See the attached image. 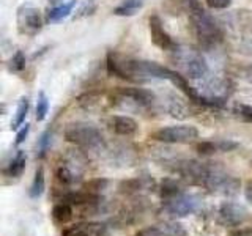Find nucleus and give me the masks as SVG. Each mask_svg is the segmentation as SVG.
Listing matches in <instances>:
<instances>
[{"label":"nucleus","mask_w":252,"mask_h":236,"mask_svg":"<svg viewBox=\"0 0 252 236\" xmlns=\"http://www.w3.org/2000/svg\"><path fill=\"white\" fill-rule=\"evenodd\" d=\"M107 73L110 76H115L118 79L129 82H152V81H172L175 76V71L169 69L167 66H162L156 61L139 60L125 57V55L110 51L107 54L106 60Z\"/></svg>","instance_id":"f257e3e1"},{"label":"nucleus","mask_w":252,"mask_h":236,"mask_svg":"<svg viewBox=\"0 0 252 236\" xmlns=\"http://www.w3.org/2000/svg\"><path fill=\"white\" fill-rule=\"evenodd\" d=\"M189 21H191L192 31L199 41L202 49L213 51L224 41V31L218 24V21L213 18L210 13H207L202 8V5H195L191 11L188 13Z\"/></svg>","instance_id":"f03ea898"},{"label":"nucleus","mask_w":252,"mask_h":236,"mask_svg":"<svg viewBox=\"0 0 252 236\" xmlns=\"http://www.w3.org/2000/svg\"><path fill=\"white\" fill-rule=\"evenodd\" d=\"M66 142L76 145L77 148L84 149L85 153H106L107 145L104 136L101 131L92 123L85 121H74L66 124L65 132H63Z\"/></svg>","instance_id":"7ed1b4c3"},{"label":"nucleus","mask_w":252,"mask_h":236,"mask_svg":"<svg viewBox=\"0 0 252 236\" xmlns=\"http://www.w3.org/2000/svg\"><path fill=\"white\" fill-rule=\"evenodd\" d=\"M197 90V101L195 104L210 107V109H220L227 104L228 98L233 91V85L224 76H208L199 82L195 87Z\"/></svg>","instance_id":"20e7f679"},{"label":"nucleus","mask_w":252,"mask_h":236,"mask_svg":"<svg viewBox=\"0 0 252 236\" xmlns=\"http://www.w3.org/2000/svg\"><path fill=\"white\" fill-rule=\"evenodd\" d=\"M170 54H172V61L175 63L180 74H183L186 79L200 82L205 77L210 76V68L207 60H205L202 52L194 49V47L177 44V47L170 51Z\"/></svg>","instance_id":"39448f33"},{"label":"nucleus","mask_w":252,"mask_h":236,"mask_svg":"<svg viewBox=\"0 0 252 236\" xmlns=\"http://www.w3.org/2000/svg\"><path fill=\"white\" fill-rule=\"evenodd\" d=\"M156 96L153 91L145 88H134V87H126V88H117L112 93V106L126 110V112H147L156 106Z\"/></svg>","instance_id":"423d86ee"},{"label":"nucleus","mask_w":252,"mask_h":236,"mask_svg":"<svg viewBox=\"0 0 252 236\" xmlns=\"http://www.w3.org/2000/svg\"><path fill=\"white\" fill-rule=\"evenodd\" d=\"M210 194L222 195V197H233L240 192L241 181L232 173H228L219 162H208V170L205 179L202 183Z\"/></svg>","instance_id":"0eeeda50"},{"label":"nucleus","mask_w":252,"mask_h":236,"mask_svg":"<svg viewBox=\"0 0 252 236\" xmlns=\"http://www.w3.org/2000/svg\"><path fill=\"white\" fill-rule=\"evenodd\" d=\"M203 206V200L199 194L194 192H181L169 200L162 202V211L173 219L186 217L189 214L200 211Z\"/></svg>","instance_id":"6e6552de"},{"label":"nucleus","mask_w":252,"mask_h":236,"mask_svg":"<svg viewBox=\"0 0 252 236\" xmlns=\"http://www.w3.org/2000/svg\"><path fill=\"white\" fill-rule=\"evenodd\" d=\"M199 137V131L191 124H178V126H165L155 131L150 139H153L161 144L178 145V144H191Z\"/></svg>","instance_id":"1a4fd4ad"},{"label":"nucleus","mask_w":252,"mask_h":236,"mask_svg":"<svg viewBox=\"0 0 252 236\" xmlns=\"http://www.w3.org/2000/svg\"><path fill=\"white\" fill-rule=\"evenodd\" d=\"M16 27L24 36H36L43 29V18L36 6L24 3L16 11Z\"/></svg>","instance_id":"9d476101"},{"label":"nucleus","mask_w":252,"mask_h":236,"mask_svg":"<svg viewBox=\"0 0 252 236\" xmlns=\"http://www.w3.org/2000/svg\"><path fill=\"white\" fill-rule=\"evenodd\" d=\"M249 217V211L246 206L236 202H222L218 209V220L224 227H238L246 222Z\"/></svg>","instance_id":"9b49d317"},{"label":"nucleus","mask_w":252,"mask_h":236,"mask_svg":"<svg viewBox=\"0 0 252 236\" xmlns=\"http://www.w3.org/2000/svg\"><path fill=\"white\" fill-rule=\"evenodd\" d=\"M148 30H150V39H152V43L156 47H159L161 51L170 52L177 47V43L173 41L169 31L164 29L162 19L158 14H152L148 18Z\"/></svg>","instance_id":"f8f14e48"},{"label":"nucleus","mask_w":252,"mask_h":236,"mask_svg":"<svg viewBox=\"0 0 252 236\" xmlns=\"http://www.w3.org/2000/svg\"><path fill=\"white\" fill-rule=\"evenodd\" d=\"M153 189H156V183H155V179L148 175L125 179L118 184L120 194L129 195V197H142L145 192L153 191Z\"/></svg>","instance_id":"ddd939ff"},{"label":"nucleus","mask_w":252,"mask_h":236,"mask_svg":"<svg viewBox=\"0 0 252 236\" xmlns=\"http://www.w3.org/2000/svg\"><path fill=\"white\" fill-rule=\"evenodd\" d=\"M62 236H110L109 228L101 222H79L66 227Z\"/></svg>","instance_id":"4468645a"},{"label":"nucleus","mask_w":252,"mask_h":236,"mask_svg":"<svg viewBox=\"0 0 252 236\" xmlns=\"http://www.w3.org/2000/svg\"><path fill=\"white\" fill-rule=\"evenodd\" d=\"M106 153L109 156V161L115 165H122V167H128V165H134L137 159V151L134 149L132 145L122 144L117 145L112 149H106Z\"/></svg>","instance_id":"2eb2a0df"},{"label":"nucleus","mask_w":252,"mask_h":236,"mask_svg":"<svg viewBox=\"0 0 252 236\" xmlns=\"http://www.w3.org/2000/svg\"><path fill=\"white\" fill-rule=\"evenodd\" d=\"M109 124H110V129H112L117 136H123V137H131L139 129L137 121L128 115H114L110 118Z\"/></svg>","instance_id":"dca6fc26"},{"label":"nucleus","mask_w":252,"mask_h":236,"mask_svg":"<svg viewBox=\"0 0 252 236\" xmlns=\"http://www.w3.org/2000/svg\"><path fill=\"white\" fill-rule=\"evenodd\" d=\"M181 192H185L183 189V181L180 178H164L159 184V195L162 202L169 200L172 197H175Z\"/></svg>","instance_id":"f3484780"},{"label":"nucleus","mask_w":252,"mask_h":236,"mask_svg":"<svg viewBox=\"0 0 252 236\" xmlns=\"http://www.w3.org/2000/svg\"><path fill=\"white\" fill-rule=\"evenodd\" d=\"M27 165V154L24 149H18L16 154L13 156V159L8 164V167L5 169V175L10 178H19Z\"/></svg>","instance_id":"a211bd4d"},{"label":"nucleus","mask_w":252,"mask_h":236,"mask_svg":"<svg viewBox=\"0 0 252 236\" xmlns=\"http://www.w3.org/2000/svg\"><path fill=\"white\" fill-rule=\"evenodd\" d=\"M76 5H77V0H68V2H65V3L52 6L51 10L47 11V22L55 24V22H60L65 18H68V16L73 13Z\"/></svg>","instance_id":"6ab92c4d"},{"label":"nucleus","mask_w":252,"mask_h":236,"mask_svg":"<svg viewBox=\"0 0 252 236\" xmlns=\"http://www.w3.org/2000/svg\"><path fill=\"white\" fill-rule=\"evenodd\" d=\"M199 3V0H165L162 6L170 16H178L181 13H189Z\"/></svg>","instance_id":"aec40b11"},{"label":"nucleus","mask_w":252,"mask_h":236,"mask_svg":"<svg viewBox=\"0 0 252 236\" xmlns=\"http://www.w3.org/2000/svg\"><path fill=\"white\" fill-rule=\"evenodd\" d=\"M165 109L167 112L175 118H186L189 115V107L186 102L178 98L177 94H169V99L165 101Z\"/></svg>","instance_id":"412c9836"},{"label":"nucleus","mask_w":252,"mask_h":236,"mask_svg":"<svg viewBox=\"0 0 252 236\" xmlns=\"http://www.w3.org/2000/svg\"><path fill=\"white\" fill-rule=\"evenodd\" d=\"M51 216H52L55 224L65 225L69 222L71 219H73V206L66 202H60L57 205H54V208L51 211Z\"/></svg>","instance_id":"4be33fe9"},{"label":"nucleus","mask_w":252,"mask_h":236,"mask_svg":"<svg viewBox=\"0 0 252 236\" xmlns=\"http://www.w3.org/2000/svg\"><path fill=\"white\" fill-rule=\"evenodd\" d=\"M142 6H144V0H125L123 3L114 8V14L122 16V18H129V16L137 14Z\"/></svg>","instance_id":"5701e85b"},{"label":"nucleus","mask_w":252,"mask_h":236,"mask_svg":"<svg viewBox=\"0 0 252 236\" xmlns=\"http://www.w3.org/2000/svg\"><path fill=\"white\" fill-rule=\"evenodd\" d=\"M44 187H46V178H44V169L39 165L35 172V177H33V181H32V186H30V197L32 199H38V197H41L43 192H44Z\"/></svg>","instance_id":"b1692460"},{"label":"nucleus","mask_w":252,"mask_h":236,"mask_svg":"<svg viewBox=\"0 0 252 236\" xmlns=\"http://www.w3.org/2000/svg\"><path fill=\"white\" fill-rule=\"evenodd\" d=\"M29 107H30V101L27 96H22L19 99V104H18V109H16V114H14V118L11 121V129H18L19 126H22V123L26 121V117L29 114Z\"/></svg>","instance_id":"393cba45"},{"label":"nucleus","mask_w":252,"mask_h":236,"mask_svg":"<svg viewBox=\"0 0 252 236\" xmlns=\"http://www.w3.org/2000/svg\"><path fill=\"white\" fill-rule=\"evenodd\" d=\"M107 184H109V181L106 178H94V179H90L89 183H85L82 189L93 195H101L102 191L107 187Z\"/></svg>","instance_id":"a878e982"},{"label":"nucleus","mask_w":252,"mask_h":236,"mask_svg":"<svg viewBox=\"0 0 252 236\" xmlns=\"http://www.w3.org/2000/svg\"><path fill=\"white\" fill-rule=\"evenodd\" d=\"M36 121H43L47 117V112H49V99H47L44 91H39L38 99H36Z\"/></svg>","instance_id":"bb28decb"},{"label":"nucleus","mask_w":252,"mask_h":236,"mask_svg":"<svg viewBox=\"0 0 252 236\" xmlns=\"http://www.w3.org/2000/svg\"><path fill=\"white\" fill-rule=\"evenodd\" d=\"M51 140H52V132L51 129H46L41 136H39L38 142H36V156L39 159H43L47 153V148L51 145Z\"/></svg>","instance_id":"cd10ccee"},{"label":"nucleus","mask_w":252,"mask_h":236,"mask_svg":"<svg viewBox=\"0 0 252 236\" xmlns=\"http://www.w3.org/2000/svg\"><path fill=\"white\" fill-rule=\"evenodd\" d=\"M26 55H24L22 51H16L13 57L8 60V71L11 73H21V71L26 68Z\"/></svg>","instance_id":"c85d7f7f"},{"label":"nucleus","mask_w":252,"mask_h":236,"mask_svg":"<svg viewBox=\"0 0 252 236\" xmlns=\"http://www.w3.org/2000/svg\"><path fill=\"white\" fill-rule=\"evenodd\" d=\"M162 230L165 232L167 236H186V230L185 227L181 225L177 220H169V222H162L161 224Z\"/></svg>","instance_id":"c756f323"},{"label":"nucleus","mask_w":252,"mask_h":236,"mask_svg":"<svg viewBox=\"0 0 252 236\" xmlns=\"http://www.w3.org/2000/svg\"><path fill=\"white\" fill-rule=\"evenodd\" d=\"M77 101L79 106L84 107L85 110H94L96 107H99V98L94 93H85Z\"/></svg>","instance_id":"7c9ffc66"},{"label":"nucleus","mask_w":252,"mask_h":236,"mask_svg":"<svg viewBox=\"0 0 252 236\" xmlns=\"http://www.w3.org/2000/svg\"><path fill=\"white\" fill-rule=\"evenodd\" d=\"M240 49L246 54V55H252V26L243 31L241 35V43H240Z\"/></svg>","instance_id":"2f4dec72"},{"label":"nucleus","mask_w":252,"mask_h":236,"mask_svg":"<svg viewBox=\"0 0 252 236\" xmlns=\"http://www.w3.org/2000/svg\"><path fill=\"white\" fill-rule=\"evenodd\" d=\"M195 149H197V151H199L202 156H210V154L218 153L215 140H205V142H200V144H197Z\"/></svg>","instance_id":"473e14b6"},{"label":"nucleus","mask_w":252,"mask_h":236,"mask_svg":"<svg viewBox=\"0 0 252 236\" xmlns=\"http://www.w3.org/2000/svg\"><path fill=\"white\" fill-rule=\"evenodd\" d=\"M235 114L238 115L243 121L252 123V106H248V104H236L235 106Z\"/></svg>","instance_id":"72a5a7b5"},{"label":"nucleus","mask_w":252,"mask_h":236,"mask_svg":"<svg viewBox=\"0 0 252 236\" xmlns=\"http://www.w3.org/2000/svg\"><path fill=\"white\" fill-rule=\"evenodd\" d=\"M136 236H167V235H165V232L162 230V227L159 224V225H155V227L144 228V230H140Z\"/></svg>","instance_id":"f704fd0d"},{"label":"nucleus","mask_w":252,"mask_h":236,"mask_svg":"<svg viewBox=\"0 0 252 236\" xmlns=\"http://www.w3.org/2000/svg\"><path fill=\"white\" fill-rule=\"evenodd\" d=\"M211 10H227L232 5V0H205Z\"/></svg>","instance_id":"c9c22d12"},{"label":"nucleus","mask_w":252,"mask_h":236,"mask_svg":"<svg viewBox=\"0 0 252 236\" xmlns=\"http://www.w3.org/2000/svg\"><path fill=\"white\" fill-rule=\"evenodd\" d=\"M29 132H30V124H29V123H26V124H24L22 128L18 131V134H16V140H14V144H16V145H21L22 142L27 139Z\"/></svg>","instance_id":"e433bc0d"},{"label":"nucleus","mask_w":252,"mask_h":236,"mask_svg":"<svg viewBox=\"0 0 252 236\" xmlns=\"http://www.w3.org/2000/svg\"><path fill=\"white\" fill-rule=\"evenodd\" d=\"M228 236H252V227L249 228H233Z\"/></svg>","instance_id":"4c0bfd02"},{"label":"nucleus","mask_w":252,"mask_h":236,"mask_svg":"<svg viewBox=\"0 0 252 236\" xmlns=\"http://www.w3.org/2000/svg\"><path fill=\"white\" fill-rule=\"evenodd\" d=\"M244 197H246V200L252 205V179L246 183V187H244Z\"/></svg>","instance_id":"58836bf2"},{"label":"nucleus","mask_w":252,"mask_h":236,"mask_svg":"<svg viewBox=\"0 0 252 236\" xmlns=\"http://www.w3.org/2000/svg\"><path fill=\"white\" fill-rule=\"evenodd\" d=\"M244 79H248L249 82H252V65H249L246 69H244Z\"/></svg>","instance_id":"ea45409f"}]
</instances>
